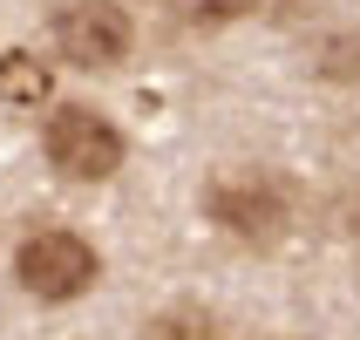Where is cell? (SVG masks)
Listing matches in <instances>:
<instances>
[{
    "label": "cell",
    "instance_id": "obj_1",
    "mask_svg": "<svg viewBox=\"0 0 360 340\" xmlns=\"http://www.w3.org/2000/svg\"><path fill=\"white\" fill-rule=\"evenodd\" d=\"M41 143H48V163H55L61 177L102 184V177H116V170H122V130L109 116H96V109H82V102L55 109Z\"/></svg>",
    "mask_w": 360,
    "mask_h": 340
},
{
    "label": "cell",
    "instance_id": "obj_2",
    "mask_svg": "<svg viewBox=\"0 0 360 340\" xmlns=\"http://www.w3.org/2000/svg\"><path fill=\"white\" fill-rule=\"evenodd\" d=\"M14 279L34 293V300H82L89 286H96V252L89 239L75 232H34V239H20L14 252Z\"/></svg>",
    "mask_w": 360,
    "mask_h": 340
},
{
    "label": "cell",
    "instance_id": "obj_3",
    "mask_svg": "<svg viewBox=\"0 0 360 340\" xmlns=\"http://www.w3.org/2000/svg\"><path fill=\"white\" fill-rule=\"evenodd\" d=\"M55 41L75 68H116L129 55V41H136V27H129V14L116 0H68L55 14Z\"/></svg>",
    "mask_w": 360,
    "mask_h": 340
},
{
    "label": "cell",
    "instance_id": "obj_4",
    "mask_svg": "<svg viewBox=\"0 0 360 340\" xmlns=\"http://www.w3.org/2000/svg\"><path fill=\"white\" fill-rule=\"evenodd\" d=\"M211 218L231 232V239H252V245H272L285 232V191L272 177H259V170H245V177H224L211 184Z\"/></svg>",
    "mask_w": 360,
    "mask_h": 340
},
{
    "label": "cell",
    "instance_id": "obj_5",
    "mask_svg": "<svg viewBox=\"0 0 360 340\" xmlns=\"http://www.w3.org/2000/svg\"><path fill=\"white\" fill-rule=\"evenodd\" d=\"M0 102H14V109L48 102V68H41L34 55H20V48H7V55H0Z\"/></svg>",
    "mask_w": 360,
    "mask_h": 340
},
{
    "label": "cell",
    "instance_id": "obj_6",
    "mask_svg": "<svg viewBox=\"0 0 360 340\" xmlns=\"http://www.w3.org/2000/svg\"><path fill=\"white\" fill-rule=\"evenodd\" d=\"M184 20H204V27H218V20H238V14H252L259 0H170Z\"/></svg>",
    "mask_w": 360,
    "mask_h": 340
},
{
    "label": "cell",
    "instance_id": "obj_7",
    "mask_svg": "<svg viewBox=\"0 0 360 340\" xmlns=\"http://www.w3.org/2000/svg\"><path fill=\"white\" fill-rule=\"evenodd\" d=\"M150 340H204V320H191V313H170V320H157V334Z\"/></svg>",
    "mask_w": 360,
    "mask_h": 340
},
{
    "label": "cell",
    "instance_id": "obj_8",
    "mask_svg": "<svg viewBox=\"0 0 360 340\" xmlns=\"http://www.w3.org/2000/svg\"><path fill=\"white\" fill-rule=\"evenodd\" d=\"M354 55H360V41H333V48H326V75H347Z\"/></svg>",
    "mask_w": 360,
    "mask_h": 340
}]
</instances>
